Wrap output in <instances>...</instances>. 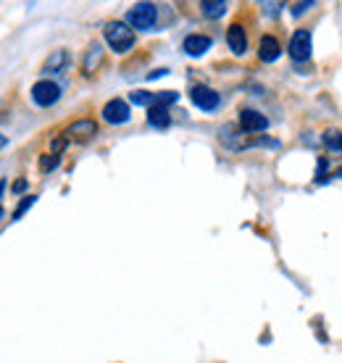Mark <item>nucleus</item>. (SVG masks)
Returning a JSON list of instances; mask_svg holds the SVG:
<instances>
[{"label": "nucleus", "instance_id": "f257e3e1", "mask_svg": "<svg viewBox=\"0 0 342 363\" xmlns=\"http://www.w3.org/2000/svg\"><path fill=\"white\" fill-rule=\"evenodd\" d=\"M103 37H106V43H109L111 50L118 55L129 53L137 43L135 29L129 27L126 21H109V24L103 27Z\"/></svg>", "mask_w": 342, "mask_h": 363}, {"label": "nucleus", "instance_id": "f03ea898", "mask_svg": "<svg viewBox=\"0 0 342 363\" xmlns=\"http://www.w3.org/2000/svg\"><path fill=\"white\" fill-rule=\"evenodd\" d=\"M126 24L140 32H150L158 24V6L155 3H135L126 11Z\"/></svg>", "mask_w": 342, "mask_h": 363}, {"label": "nucleus", "instance_id": "7ed1b4c3", "mask_svg": "<svg viewBox=\"0 0 342 363\" xmlns=\"http://www.w3.org/2000/svg\"><path fill=\"white\" fill-rule=\"evenodd\" d=\"M32 100L40 108H50L61 100V84H55L53 79H40L32 84Z\"/></svg>", "mask_w": 342, "mask_h": 363}, {"label": "nucleus", "instance_id": "20e7f679", "mask_svg": "<svg viewBox=\"0 0 342 363\" xmlns=\"http://www.w3.org/2000/svg\"><path fill=\"white\" fill-rule=\"evenodd\" d=\"M311 50H314L311 32H308V29H297L295 35L289 37V45H287L289 58H292L295 64H303V61H308V58H311Z\"/></svg>", "mask_w": 342, "mask_h": 363}, {"label": "nucleus", "instance_id": "39448f33", "mask_svg": "<svg viewBox=\"0 0 342 363\" xmlns=\"http://www.w3.org/2000/svg\"><path fill=\"white\" fill-rule=\"evenodd\" d=\"M189 100H192L195 108L206 111V113H211V111H216L221 106V95L214 87H208V84H195L189 90Z\"/></svg>", "mask_w": 342, "mask_h": 363}, {"label": "nucleus", "instance_id": "423d86ee", "mask_svg": "<svg viewBox=\"0 0 342 363\" xmlns=\"http://www.w3.org/2000/svg\"><path fill=\"white\" fill-rule=\"evenodd\" d=\"M98 135V121H92V118H77L74 124L66 127L63 137L69 140V143H90L92 137Z\"/></svg>", "mask_w": 342, "mask_h": 363}, {"label": "nucleus", "instance_id": "0eeeda50", "mask_svg": "<svg viewBox=\"0 0 342 363\" xmlns=\"http://www.w3.org/2000/svg\"><path fill=\"white\" fill-rule=\"evenodd\" d=\"M100 116H103V121H106V124H114V127H118V124H126V121L132 118V108H129V103H126V100L114 98V100H109V103L103 106Z\"/></svg>", "mask_w": 342, "mask_h": 363}, {"label": "nucleus", "instance_id": "6e6552de", "mask_svg": "<svg viewBox=\"0 0 342 363\" xmlns=\"http://www.w3.org/2000/svg\"><path fill=\"white\" fill-rule=\"evenodd\" d=\"M240 129H243V132H248V135L266 132V129H269V118L263 116L261 111L243 108V111H240Z\"/></svg>", "mask_w": 342, "mask_h": 363}, {"label": "nucleus", "instance_id": "1a4fd4ad", "mask_svg": "<svg viewBox=\"0 0 342 363\" xmlns=\"http://www.w3.org/2000/svg\"><path fill=\"white\" fill-rule=\"evenodd\" d=\"M211 45H214V40L208 35H187L184 40H182V50L189 55V58H200V55H206L208 50H211Z\"/></svg>", "mask_w": 342, "mask_h": 363}, {"label": "nucleus", "instance_id": "9d476101", "mask_svg": "<svg viewBox=\"0 0 342 363\" xmlns=\"http://www.w3.org/2000/svg\"><path fill=\"white\" fill-rule=\"evenodd\" d=\"M219 140H221V145L229 147V150H245V147H250V143L245 140V135H240V127H234V124H224V127L219 129Z\"/></svg>", "mask_w": 342, "mask_h": 363}, {"label": "nucleus", "instance_id": "9b49d317", "mask_svg": "<svg viewBox=\"0 0 342 363\" xmlns=\"http://www.w3.org/2000/svg\"><path fill=\"white\" fill-rule=\"evenodd\" d=\"M69 64H72L69 50L58 48V50H53V53L45 58V64H43V74H45V77H50V74H61V72L69 69Z\"/></svg>", "mask_w": 342, "mask_h": 363}, {"label": "nucleus", "instance_id": "f8f14e48", "mask_svg": "<svg viewBox=\"0 0 342 363\" xmlns=\"http://www.w3.org/2000/svg\"><path fill=\"white\" fill-rule=\"evenodd\" d=\"M280 55H282L280 40H277L274 35H263L261 43H258V58H261L263 64H274Z\"/></svg>", "mask_w": 342, "mask_h": 363}, {"label": "nucleus", "instance_id": "ddd939ff", "mask_svg": "<svg viewBox=\"0 0 342 363\" xmlns=\"http://www.w3.org/2000/svg\"><path fill=\"white\" fill-rule=\"evenodd\" d=\"M226 45H229V50L234 55L248 53V35H245V29L240 24H232V27L226 29Z\"/></svg>", "mask_w": 342, "mask_h": 363}, {"label": "nucleus", "instance_id": "4468645a", "mask_svg": "<svg viewBox=\"0 0 342 363\" xmlns=\"http://www.w3.org/2000/svg\"><path fill=\"white\" fill-rule=\"evenodd\" d=\"M100 64H103V45H100V43H92V45L87 48L84 58H82V72L90 77V74L98 72Z\"/></svg>", "mask_w": 342, "mask_h": 363}, {"label": "nucleus", "instance_id": "2eb2a0df", "mask_svg": "<svg viewBox=\"0 0 342 363\" xmlns=\"http://www.w3.org/2000/svg\"><path fill=\"white\" fill-rule=\"evenodd\" d=\"M148 124L155 129H169L171 127V113L169 108H161V106H153L148 108Z\"/></svg>", "mask_w": 342, "mask_h": 363}, {"label": "nucleus", "instance_id": "dca6fc26", "mask_svg": "<svg viewBox=\"0 0 342 363\" xmlns=\"http://www.w3.org/2000/svg\"><path fill=\"white\" fill-rule=\"evenodd\" d=\"M200 13L206 18H221L226 13V3L224 0H203L200 3Z\"/></svg>", "mask_w": 342, "mask_h": 363}, {"label": "nucleus", "instance_id": "f3484780", "mask_svg": "<svg viewBox=\"0 0 342 363\" xmlns=\"http://www.w3.org/2000/svg\"><path fill=\"white\" fill-rule=\"evenodd\" d=\"M129 103H132V106H143V108H153V106H155V92H148V90L129 92Z\"/></svg>", "mask_w": 342, "mask_h": 363}, {"label": "nucleus", "instance_id": "a211bd4d", "mask_svg": "<svg viewBox=\"0 0 342 363\" xmlns=\"http://www.w3.org/2000/svg\"><path fill=\"white\" fill-rule=\"evenodd\" d=\"M35 203H37V195H24V198L18 200L16 208H13V213H11V221H18V218L24 216V213H27V211L32 208Z\"/></svg>", "mask_w": 342, "mask_h": 363}, {"label": "nucleus", "instance_id": "6ab92c4d", "mask_svg": "<svg viewBox=\"0 0 342 363\" xmlns=\"http://www.w3.org/2000/svg\"><path fill=\"white\" fill-rule=\"evenodd\" d=\"M324 145L329 147V150H334V153H342V132L340 129H329V132H324Z\"/></svg>", "mask_w": 342, "mask_h": 363}, {"label": "nucleus", "instance_id": "aec40b11", "mask_svg": "<svg viewBox=\"0 0 342 363\" xmlns=\"http://www.w3.org/2000/svg\"><path fill=\"white\" fill-rule=\"evenodd\" d=\"M61 166V155L55 153H48V155H40V172H53V169H58Z\"/></svg>", "mask_w": 342, "mask_h": 363}, {"label": "nucleus", "instance_id": "412c9836", "mask_svg": "<svg viewBox=\"0 0 342 363\" xmlns=\"http://www.w3.org/2000/svg\"><path fill=\"white\" fill-rule=\"evenodd\" d=\"M177 100H180V92H174V90L155 92V106H161V108H169L171 103H177Z\"/></svg>", "mask_w": 342, "mask_h": 363}, {"label": "nucleus", "instance_id": "4be33fe9", "mask_svg": "<svg viewBox=\"0 0 342 363\" xmlns=\"http://www.w3.org/2000/svg\"><path fill=\"white\" fill-rule=\"evenodd\" d=\"M261 9L266 16H277L282 13V9H287V3H261Z\"/></svg>", "mask_w": 342, "mask_h": 363}, {"label": "nucleus", "instance_id": "5701e85b", "mask_svg": "<svg viewBox=\"0 0 342 363\" xmlns=\"http://www.w3.org/2000/svg\"><path fill=\"white\" fill-rule=\"evenodd\" d=\"M66 145H69V140H66V137H55L53 143H50V153L61 155V150H63Z\"/></svg>", "mask_w": 342, "mask_h": 363}, {"label": "nucleus", "instance_id": "b1692460", "mask_svg": "<svg viewBox=\"0 0 342 363\" xmlns=\"http://www.w3.org/2000/svg\"><path fill=\"white\" fill-rule=\"evenodd\" d=\"M308 9H314V3H295L292 6V16H303Z\"/></svg>", "mask_w": 342, "mask_h": 363}, {"label": "nucleus", "instance_id": "393cba45", "mask_svg": "<svg viewBox=\"0 0 342 363\" xmlns=\"http://www.w3.org/2000/svg\"><path fill=\"white\" fill-rule=\"evenodd\" d=\"M11 190H13V195H21V192L27 190V179H16V182H13V187H11Z\"/></svg>", "mask_w": 342, "mask_h": 363}, {"label": "nucleus", "instance_id": "a878e982", "mask_svg": "<svg viewBox=\"0 0 342 363\" xmlns=\"http://www.w3.org/2000/svg\"><path fill=\"white\" fill-rule=\"evenodd\" d=\"M169 74V69H155V72L148 74V79H158V77H166Z\"/></svg>", "mask_w": 342, "mask_h": 363}, {"label": "nucleus", "instance_id": "bb28decb", "mask_svg": "<svg viewBox=\"0 0 342 363\" xmlns=\"http://www.w3.org/2000/svg\"><path fill=\"white\" fill-rule=\"evenodd\" d=\"M6 145H9V137H6V135H0V150H3V147H6Z\"/></svg>", "mask_w": 342, "mask_h": 363}, {"label": "nucleus", "instance_id": "cd10ccee", "mask_svg": "<svg viewBox=\"0 0 342 363\" xmlns=\"http://www.w3.org/2000/svg\"><path fill=\"white\" fill-rule=\"evenodd\" d=\"M3 192H6V179H0V198H3Z\"/></svg>", "mask_w": 342, "mask_h": 363}, {"label": "nucleus", "instance_id": "c85d7f7f", "mask_svg": "<svg viewBox=\"0 0 342 363\" xmlns=\"http://www.w3.org/2000/svg\"><path fill=\"white\" fill-rule=\"evenodd\" d=\"M0 218H3V208H0Z\"/></svg>", "mask_w": 342, "mask_h": 363}]
</instances>
